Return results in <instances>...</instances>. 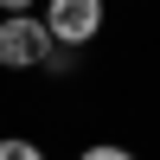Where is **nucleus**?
<instances>
[{
    "mask_svg": "<svg viewBox=\"0 0 160 160\" xmlns=\"http://www.w3.org/2000/svg\"><path fill=\"white\" fill-rule=\"evenodd\" d=\"M38 19H45L51 45L64 51H90L109 26V0H38Z\"/></svg>",
    "mask_w": 160,
    "mask_h": 160,
    "instance_id": "obj_1",
    "label": "nucleus"
},
{
    "mask_svg": "<svg viewBox=\"0 0 160 160\" xmlns=\"http://www.w3.org/2000/svg\"><path fill=\"white\" fill-rule=\"evenodd\" d=\"M51 58V32L38 13H13L0 19V71H38Z\"/></svg>",
    "mask_w": 160,
    "mask_h": 160,
    "instance_id": "obj_2",
    "label": "nucleus"
},
{
    "mask_svg": "<svg viewBox=\"0 0 160 160\" xmlns=\"http://www.w3.org/2000/svg\"><path fill=\"white\" fill-rule=\"evenodd\" d=\"M0 160H51L32 135H0Z\"/></svg>",
    "mask_w": 160,
    "mask_h": 160,
    "instance_id": "obj_3",
    "label": "nucleus"
},
{
    "mask_svg": "<svg viewBox=\"0 0 160 160\" xmlns=\"http://www.w3.org/2000/svg\"><path fill=\"white\" fill-rule=\"evenodd\" d=\"M38 71H45V77H77V71H83V51H64V45H51V58L38 64Z\"/></svg>",
    "mask_w": 160,
    "mask_h": 160,
    "instance_id": "obj_4",
    "label": "nucleus"
},
{
    "mask_svg": "<svg viewBox=\"0 0 160 160\" xmlns=\"http://www.w3.org/2000/svg\"><path fill=\"white\" fill-rule=\"evenodd\" d=\"M77 160H141V154L122 141H90V148H77Z\"/></svg>",
    "mask_w": 160,
    "mask_h": 160,
    "instance_id": "obj_5",
    "label": "nucleus"
},
{
    "mask_svg": "<svg viewBox=\"0 0 160 160\" xmlns=\"http://www.w3.org/2000/svg\"><path fill=\"white\" fill-rule=\"evenodd\" d=\"M13 13H38V0H0V19H13Z\"/></svg>",
    "mask_w": 160,
    "mask_h": 160,
    "instance_id": "obj_6",
    "label": "nucleus"
}]
</instances>
